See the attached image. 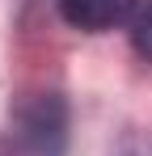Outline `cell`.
Instances as JSON below:
<instances>
[{"mask_svg": "<svg viewBox=\"0 0 152 156\" xmlns=\"http://www.w3.org/2000/svg\"><path fill=\"white\" fill-rule=\"evenodd\" d=\"M110 156H152V131H127Z\"/></svg>", "mask_w": 152, "mask_h": 156, "instance_id": "277c9868", "label": "cell"}, {"mask_svg": "<svg viewBox=\"0 0 152 156\" xmlns=\"http://www.w3.org/2000/svg\"><path fill=\"white\" fill-rule=\"evenodd\" d=\"M131 47L152 63V0H144L131 17Z\"/></svg>", "mask_w": 152, "mask_h": 156, "instance_id": "3957f363", "label": "cell"}, {"mask_svg": "<svg viewBox=\"0 0 152 156\" xmlns=\"http://www.w3.org/2000/svg\"><path fill=\"white\" fill-rule=\"evenodd\" d=\"M139 0H59V13L72 30L85 34H106V30L123 26L135 17Z\"/></svg>", "mask_w": 152, "mask_h": 156, "instance_id": "7a4b0ae2", "label": "cell"}, {"mask_svg": "<svg viewBox=\"0 0 152 156\" xmlns=\"http://www.w3.org/2000/svg\"><path fill=\"white\" fill-rule=\"evenodd\" d=\"M9 156H63L68 148V101L59 93H30L17 101L4 131Z\"/></svg>", "mask_w": 152, "mask_h": 156, "instance_id": "6da1fadb", "label": "cell"}]
</instances>
